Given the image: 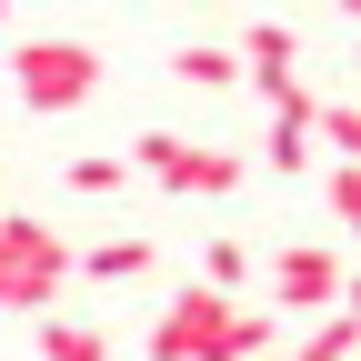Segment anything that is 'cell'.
Segmentation results:
<instances>
[{"mask_svg":"<svg viewBox=\"0 0 361 361\" xmlns=\"http://www.w3.org/2000/svg\"><path fill=\"white\" fill-rule=\"evenodd\" d=\"M171 80H191V90H241V61L221 51V40H180V51H171Z\"/></svg>","mask_w":361,"mask_h":361,"instance_id":"cell-8","label":"cell"},{"mask_svg":"<svg viewBox=\"0 0 361 361\" xmlns=\"http://www.w3.org/2000/svg\"><path fill=\"white\" fill-rule=\"evenodd\" d=\"M271 331H281L271 311H241L201 281H180L151 322V361H251V351H271Z\"/></svg>","mask_w":361,"mask_h":361,"instance_id":"cell-1","label":"cell"},{"mask_svg":"<svg viewBox=\"0 0 361 361\" xmlns=\"http://www.w3.org/2000/svg\"><path fill=\"white\" fill-rule=\"evenodd\" d=\"M40 361H111V331H101V322H61V311H40Z\"/></svg>","mask_w":361,"mask_h":361,"instance_id":"cell-9","label":"cell"},{"mask_svg":"<svg viewBox=\"0 0 361 361\" xmlns=\"http://www.w3.org/2000/svg\"><path fill=\"white\" fill-rule=\"evenodd\" d=\"M331 11H351V0H331Z\"/></svg>","mask_w":361,"mask_h":361,"instance_id":"cell-16","label":"cell"},{"mask_svg":"<svg viewBox=\"0 0 361 361\" xmlns=\"http://www.w3.org/2000/svg\"><path fill=\"white\" fill-rule=\"evenodd\" d=\"M130 171H151L171 201H231L241 191V151H221V141H180V130H141L130 141Z\"/></svg>","mask_w":361,"mask_h":361,"instance_id":"cell-2","label":"cell"},{"mask_svg":"<svg viewBox=\"0 0 361 361\" xmlns=\"http://www.w3.org/2000/svg\"><path fill=\"white\" fill-rule=\"evenodd\" d=\"M61 180H71L80 201H121V191H130V161H121V151H80Z\"/></svg>","mask_w":361,"mask_h":361,"instance_id":"cell-10","label":"cell"},{"mask_svg":"<svg viewBox=\"0 0 361 361\" xmlns=\"http://www.w3.org/2000/svg\"><path fill=\"white\" fill-rule=\"evenodd\" d=\"M231 61H241V80L261 90V101H271L281 80H301V30H291V20H251Z\"/></svg>","mask_w":361,"mask_h":361,"instance_id":"cell-6","label":"cell"},{"mask_svg":"<svg viewBox=\"0 0 361 361\" xmlns=\"http://www.w3.org/2000/svg\"><path fill=\"white\" fill-rule=\"evenodd\" d=\"M0 11H11V0H0Z\"/></svg>","mask_w":361,"mask_h":361,"instance_id":"cell-17","label":"cell"},{"mask_svg":"<svg viewBox=\"0 0 361 361\" xmlns=\"http://www.w3.org/2000/svg\"><path fill=\"white\" fill-rule=\"evenodd\" d=\"M61 281H71V241L20 221V211H0V311H51Z\"/></svg>","mask_w":361,"mask_h":361,"instance_id":"cell-3","label":"cell"},{"mask_svg":"<svg viewBox=\"0 0 361 361\" xmlns=\"http://www.w3.org/2000/svg\"><path fill=\"white\" fill-rule=\"evenodd\" d=\"M322 211H331V231L361 221V161H331V171H322Z\"/></svg>","mask_w":361,"mask_h":361,"instance_id":"cell-13","label":"cell"},{"mask_svg":"<svg viewBox=\"0 0 361 361\" xmlns=\"http://www.w3.org/2000/svg\"><path fill=\"white\" fill-rule=\"evenodd\" d=\"M251 361H291V351H251Z\"/></svg>","mask_w":361,"mask_h":361,"instance_id":"cell-15","label":"cell"},{"mask_svg":"<svg viewBox=\"0 0 361 361\" xmlns=\"http://www.w3.org/2000/svg\"><path fill=\"white\" fill-rule=\"evenodd\" d=\"M11 80H20V101L30 111H80L90 90H101V51H90V40H20L11 51Z\"/></svg>","mask_w":361,"mask_h":361,"instance_id":"cell-4","label":"cell"},{"mask_svg":"<svg viewBox=\"0 0 361 361\" xmlns=\"http://www.w3.org/2000/svg\"><path fill=\"white\" fill-rule=\"evenodd\" d=\"M311 141H322L331 161H351V151H361V111H351V101H322V111H311Z\"/></svg>","mask_w":361,"mask_h":361,"instance_id":"cell-12","label":"cell"},{"mask_svg":"<svg viewBox=\"0 0 361 361\" xmlns=\"http://www.w3.org/2000/svg\"><path fill=\"white\" fill-rule=\"evenodd\" d=\"M151 261H161V251H151L141 231H121V241H90V251H71V271H80V281H101V291H121V281H141Z\"/></svg>","mask_w":361,"mask_h":361,"instance_id":"cell-7","label":"cell"},{"mask_svg":"<svg viewBox=\"0 0 361 361\" xmlns=\"http://www.w3.org/2000/svg\"><path fill=\"white\" fill-rule=\"evenodd\" d=\"M291 361H351V311H311V331Z\"/></svg>","mask_w":361,"mask_h":361,"instance_id":"cell-11","label":"cell"},{"mask_svg":"<svg viewBox=\"0 0 361 361\" xmlns=\"http://www.w3.org/2000/svg\"><path fill=\"white\" fill-rule=\"evenodd\" d=\"M241 281H251V251H241V241H211V251H201V291H221V301H231Z\"/></svg>","mask_w":361,"mask_h":361,"instance_id":"cell-14","label":"cell"},{"mask_svg":"<svg viewBox=\"0 0 361 361\" xmlns=\"http://www.w3.org/2000/svg\"><path fill=\"white\" fill-rule=\"evenodd\" d=\"M341 291H351V271H341V241H281L271 251V301L281 311H341Z\"/></svg>","mask_w":361,"mask_h":361,"instance_id":"cell-5","label":"cell"}]
</instances>
